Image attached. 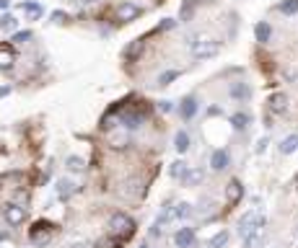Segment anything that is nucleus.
Returning a JSON list of instances; mask_svg holds the SVG:
<instances>
[{
	"mask_svg": "<svg viewBox=\"0 0 298 248\" xmlns=\"http://www.w3.org/2000/svg\"><path fill=\"white\" fill-rule=\"evenodd\" d=\"M265 222H267L265 212H259V209H251V212H247L241 220H238V235H241V238H249L251 233H262Z\"/></svg>",
	"mask_w": 298,
	"mask_h": 248,
	"instance_id": "obj_1",
	"label": "nucleus"
},
{
	"mask_svg": "<svg viewBox=\"0 0 298 248\" xmlns=\"http://www.w3.org/2000/svg\"><path fill=\"white\" fill-rule=\"evenodd\" d=\"M220 52V42L210 39V36H197L192 42V57L195 59H207V57H215Z\"/></svg>",
	"mask_w": 298,
	"mask_h": 248,
	"instance_id": "obj_2",
	"label": "nucleus"
},
{
	"mask_svg": "<svg viewBox=\"0 0 298 248\" xmlns=\"http://www.w3.org/2000/svg\"><path fill=\"white\" fill-rule=\"evenodd\" d=\"M109 228H111V233H114L117 238H130L132 233H135V220L127 217L125 212H117V215H111Z\"/></svg>",
	"mask_w": 298,
	"mask_h": 248,
	"instance_id": "obj_3",
	"label": "nucleus"
},
{
	"mask_svg": "<svg viewBox=\"0 0 298 248\" xmlns=\"http://www.w3.org/2000/svg\"><path fill=\"white\" fill-rule=\"evenodd\" d=\"M52 233H55V225L52 222H36L31 228V243L34 246H47L52 240Z\"/></svg>",
	"mask_w": 298,
	"mask_h": 248,
	"instance_id": "obj_4",
	"label": "nucleus"
},
{
	"mask_svg": "<svg viewBox=\"0 0 298 248\" xmlns=\"http://www.w3.org/2000/svg\"><path fill=\"white\" fill-rule=\"evenodd\" d=\"M117 21H122V24H130V21H135V18H140V13H143V8L140 5H135V3H130V0H125V3H119L117 5Z\"/></svg>",
	"mask_w": 298,
	"mask_h": 248,
	"instance_id": "obj_5",
	"label": "nucleus"
},
{
	"mask_svg": "<svg viewBox=\"0 0 298 248\" xmlns=\"http://www.w3.org/2000/svg\"><path fill=\"white\" fill-rule=\"evenodd\" d=\"M13 62H16V55H13L11 44H0V70H13Z\"/></svg>",
	"mask_w": 298,
	"mask_h": 248,
	"instance_id": "obj_6",
	"label": "nucleus"
},
{
	"mask_svg": "<svg viewBox=\"0 0 298 248\" xmlns=\"http://www.w3.org/2000/svg\"><path fill=\"white\" fill-rule=\"evenodd\" d=\"M5 220H8L11 225H21L26 220V209L18 207V204H8L5 207Z\"/></svg>",
	"mask_w": 298,
	"mask_h": 248,
	"instance_id": "obj_7",
	"label": "nucleus"
},
{
	"mask_svg": "<svg viewBox=\"0 0 298 248\" xmlns=\"http://www.w3.org/2000/svg\"><path fill=\"white\" fill-rule=\"evenodd\" d=\"M174 240H176L179 248H189L192 243H195V230H192V228H182L174 235Z\"/></svg>",
	"mask_w": 298,
	"mask_h": 248,
	"instance_id": "obj_8",
	"label": "nucleus"
},
{
	"mask_svg": "<svg viewBox=\"0 0 298 248\" xmlns=\"http://www.w3.org/2000/svg\"><path fill=\"white\" fill-rule=\"evenodd\" d=\"M143 47H145V39L130 42V47L125 49V59H127V62H135V59L140 57V52H143Z\"/></svg>",
	"mask_w": 298,
	"mask_h": 248,
	"instance_id": "obj_9",
	"label": "nucleus"
},
{
	"mask_svg": "<svg viewBox=\"0 0 298 248\" xmlns=\"http://www.w3.org/2000/svg\"><path fill=\"white\" fill-rule=\"evenodd\" d=\"M241 197H244V186L234 178V181H231V184L226 186V199L231 202V204H236V202L241 199Z\"/></svg>",
	"mask_w": 298,
	"mask_h": 248,
	"instance_id": "obj_10",
	"label": "nucleus"
},
{
	"mask_svg": "<svg viewBox=\"0 0 298 248\" xmlns=\"http://www.w3.org/2000/svg\"><path fill=\"white\" fill-rule=\"evenodd\" d=\"M21 11H24L31 21H36V18H39L42 13H44V8H42L39 3H34V0H24V3H21Z\"/></svg>",
	"mask_w": 298,
	"mask_h": 248,
	"instance_id": "obj_11",
	"label": "nucleus"
},
{
	"mask_svg": "<svg viewBox=\"0 0 298 248\" xmlns=\"http://www.w3.org/2000/svg\"><path fill=\"white\" fill-rule=\"evenodd\" d=\"M179 111H182V117L184 119H192L197 114V101H195V96H187V99L182 101V106H179Z\"/></svg>",
	"mask_w": 298,
	"mask_h": 248,
	"instance_id": "obj_12",
	"label": "nucleus"
},
{
	"mask_svg": "<svg viewBox=\"0 0 298 248\" xmlns=\"http://www.w3.org/2000/svg\"><path fill=\"white\" fill-rule=\"evenodd\" d=\"M270 109L275 111V114H282V111L288 109V96H285V93H275V96H270Z\"/></svg>",
	"mask_w": 298,
	"mask_h": 248,
	"instance_id": "obj_13",
	"label": "nucleus"
},
{
	"mask_svg": "<svg viewBox=\"0 0 298 248\" xmlns=\"http://www.w3.org/2000/svg\"><path fill=\"white\" fill-rule=\"evenodd\" d=\"M231 96L238 99V101H247L251 96V88L247 86V83H234V86H231Z\"/></svg>",
	"mask_w": 298,
	"mask_h": 248,
	"instance_id": "obj_14",
	"label": "nucleus"
},
{
	"mask_svg": "<svg viewBox=\"0 0 298 248\" xmlns=\"http://www.w3.org/2000/svg\"><path fill=\"white\" fill-rule=\"evenodd\" d=\"M210 165H213V171H223L228 165V153L226 150H215L213 158H210Z\"/></svg>",
	"mask_w": 298,
	"mask_h": 248,
	"instance_id": "obj_15",
	"label": "nucleus"
},
{
	"mask_svg": "<svg viewBox=\"0 0 298 248\" xmlns=\"http://www.w3.org/2000/svg\"><path fill=\"white\" fill-rule=\"evenodd\" d=\"M254 34H257V42H270V34H272V29L267 21H259V24L254 26Z\"/></svg>",
	"mask_w": 298,
	"mask_h": 248,
	"instance_id": "obj_16",
	"label": "nucleus"
},
{
	"mask_svg": "<svg viewBox=\"0 0 298 248\" xmlns=\"http://www.w3.org/2000/svg\"><path fill=\"white\" fill-rule=\"evenodd\" d=\"M57 194H60V199H70L73 194H76V184L73 181H60L57 184Z\"/></svg>",
	"mask_w": 298,
	"mask_h": 248,
	"instance_id": "obj_17",
	"label": "nucleus"
},
{
	"mask_svg": "<svg viewBox=\"0 0 298 248\" xmlns=\"http://www.w3.org/2000/svg\"><path fill=\"white\" fill-rule=\"evenodd\" d=\"M296 150H298V137H296V134H290V137L282 140V145H280L282 155H290V153H296Z\"/></svg>",
	"mask_w": 298,
	"mask_h": 248,
	"instance_id": "obj_18",
	"label": "nucleus"
},
{
	"mask_svg": "<svg viewBox=\"0 0 298 248\" xmlns=\"http://www.w3.org/2000/svg\"><path fill=\"white\" fill-rule=\"evenodd\" d=\"M169 176H171V178H184V176H187V165H184L182 160L171 163V168H169Z\"/></svg>",
	"mask_w": 298,
	"mask_h": 248,
	"instance_id": "obj_19",
	"label": "nucleus"
},
{
	"mask_svg": "<svg viewBox=\"0 0 298 248\" xmlns=\"http://www.w3.org/2000/svg\"><path fill=\"white\" fill-rule=\"evenodd\" d=\"M189 215H192V207L187 204V202H182V204L174 207V220H187Z\"/></svg>",
	"mask_w": 298,
	"mask_h": 248,
	"instance_id": "obj_20",
	"label": "nucleus"
},
{
	"mask_svg": "<svg viewBox=\"0 0 298 248\" xmlns=\"http://www.w3.org/2000/svg\"><path fill=\"white\" fill-rule=\"evenodd\" d=\"M176 150H179V153H187V150H189V134L187 132H176Z\"/></svg>",
	"mask_w": 298,
	"mask_h": 248,
	"instance_id": "obj_21",
	"label": "nucleus"
},
{
	"mask_svg": "<svg viewBox=\"0 0 298 248\" xmlns=\"http://www.w3.org/2000/svg\"><path fill=\"white\" fill-rule=\"evenodd\" d=\"M176 78H179V70H166V73H161V75H158V86H161V88H166L169 83H174Z\"/></svg>",
	"mask_w": 298,
	"mask_h": 248,
	"instance_id": "obj_22",
	"label": "nucleus"
},
{
	"mask_svg": "<svg viewBox=\"0 0 298 248\" xmlns=\"http://www.w3.org/2000/svg\"><path fill=\"white\" fill-rule=\"evenodd\" d=\"M65 165H68V171H73V174H80V171H83V160H80L78 155H70L68 160H65Z\"/></svg>",
	"mask_w": 298,
	"mask_h": 248,
	"instance_id": "obj_23",
	"label": "nucleus"
},
{
	"mask_svg": "<svg viewBox=\"0 0 298 248\" xmlns=\"http://www.w3.org/2000/svg\"><path fill=\"white\" fill-rule=\"evenodd\" d=\"M226 243H228V233H226V230H220L218 235H213V238H210V243H207V246H210V248H223Z\"/></svg>",
	"mask_w": 298,
	"mask_h": 248,
	"instance_id": "obj_24",
	"label": "nucleus"
},
{
	"mask_svg": "<svg viewBox=\"0 0 298 248\" xmlns=\"http://www.w3.org/2000/svg\"><path fill=\"white\" fill-rule=\"evenodd\" d=\"M280 13L282 16H293V13H298V0H285V3H280Z\"/></svg>",
	"mask_w": 298,
	"mask_h": 248,
	"instance_id": "obj_25",
	"label": "nucleus"
},
{
	"mask_svg": "<svg viewBox=\"0 0 298 248\" xmlns=\"http://www.w3.org/2000/svg\"><path fill=\"white\" fill-rule=\"evenodd\" d=\"M16 24L18 21L11 16V13H3V16H0V29H3V31H11V29H16Z\"/></svg>",
	"mask_w": 298,
	"mask_h": 248,
	"instance_id": "obj_26",
	"label": "nucleus"
},
{
	"mask_svg": "<svg viewBox=\"0 0 298 248\" xmlns=\"http://www.w3.org/2000/svg\"><path fill=\"white\" fill-rule=\"evenodd\" d=\"M184 178H187L189 186H195V184H200L205 178V174H203V168H195V171H187V176H184Z\"/></svg>",
	"mask_w": 298,
	"mask_h": 248,
	"instance_id": "obj_27",
	"label": "nucleus"
},
{
	"mask_svg": "<svg viewBox=\"0 0 298 248\" xmlns=\"http://www.w3.org/2000/svg\"><path fill=\"white\" fill-rule=\"evenodd\" d=\"M96 248H122V238H101Z\"/></svg>",
	"mask_w": 298,
	"mask_h": 248,
	"instance_id": "obj_28",
	"label": "nucleus"
},
{
	"mask_svg": "<svg viewBox=\"0 0 298 248\" xmlns=\"http://www.w3.org/2000/svg\"><path fill=\"white\" fill-rule=\"evenodd\" d=\"M244 246L247 248H262V233H251L249 238H244Z\"/></svg>",
	"mask_w": 298,
	"mask_h": 248,
	"instance_id": "obj_29",
	"label": "nucleus"
},
{
	"mask_svg": "<svg viewBox=\"0 0 298 248\" xmlns=\"http://www.w3.org/2000/svg\"><path fill=\"white\" fill-rule=\"evenodd\" d=\"M231 124H234L236 130H244V127L249 124V117L247 114H234V117H231Z\"/></svg>",
	"mask_w": 298,
	"mask_h": 248,
	"instance_id": "obj_30",
	"label": "nucleus"
},
{
	"mask_svg": "<svg viewBox=\"0 0 298 248\" xmlns=\"http://www.w3.org/2000/svg\"><path fill=\"white\" fill-rule=\"evenodd\" d=\"M109 140H111V147H125V142H127L125 134H109Z\"/></svg>",
	"mask_w": 298,
	"mask_h": 248,
	"instance_id": "obj_31",
	"label": "nucleus"
},
{
	"mask_svg": "<svg viewBox=\"0 0 298 248\" xmlns=\"http://www.w3.org/2000/svg\"><path fill=\"white\" fill-rule=\"evenodd\" d=\"M31 36H34L31 31H18L16 36H13V42H18V44H24L26 39H31Z\"/></svg>",
	"mask_w": 298,
	"mask_h": 248,
	"instance_id": "obj_32",
	"label": "nucleus"
},
{
	"mask_svg": "<svg viewBox=\"0 0 298 248\" xmlns=\"http://www.w3.org/2000/svg\"><path fill=\"white\" fill-rule=\"evenodd\" d=\"M65 21H68V16H65L63 11H55V13H52V24H65Z\"/></svg>",
	"mask_w": 298,
	"mask_h": 248,
	"instance_id": "obj_33",
	"label": "nucleus"
},
{
	"mask_svg": "<svg viewBox=\"0 0 298 248\" xmlns=\"http://www.w3.org/2000/svg\"><path fill=\"white\" fill-rule=\"evenodd\" d=\"M158 109L161 111H171V109H174V103H171V101H158Z\"/></svg>",
	"mask_w": 298,
	"mask_h": 248,
	"instance_id": "obj_34",
	"label": "nucleus"
},
{
	"mask_svg": "<svg viewBox=\"0 0 298 248\" xmlns=\"http://www.w3.org/2000/svg\"><path fill=\"white\" fill-rule=\"evenodd\" d=\"M267 150V140H259V145H257V153H265Z\"/></svg>",
	"mask_w": 298,
	"mask_h": 248,
	"instance_id": "obj_35",
	"label": "nucleus"
},
{
	"mask_svg": "<svg viewBox=\"0 0 298 248\" xmlns=\"http://www.w3.org/2000/svg\"><path fill=\"white\" fill-rule=\"evenodd\" d=\"M11 93V86H5V88H0V99H3V96H8Z\"/></svg>",
	"mask_w": 298,
	"mask_h": 248,
	"instance_id": "obj_36",
	"label": "nucleus"
},
{
	"mask_svg": "<svg viewBox=\"0 0 298 248\" xmlns=\"http://www.w3.org/2000/svg\"><path fill=\"white\" fill-rule=\"evenodd\" d=\"M99 0H83V5H96Z\"/></svg>",
	"mask_w": 298,
	"mask_h": 248,
	"instance_id": "obj_37",
	"label": "nucleus"
},
{
	"mask_svg": "<svg viewBox=\"0 0 298 248\" xmlns=\"http://www.w3.org/2000/svg\"><path fill=\"white\" fill-rule=\"evenodd\" d=\"M0 8H3V11L8 8V0H0Z\"/></svg>",
	"mask_w": 298,
	"mask_h": 248,
	"instance_id": "obj_38",
	"label": "nucleus"
},
{
	"mask_svg": "<svg viewBox=\"0 0 298 248\" xmlns=\"http://www.w3.org/2000/svg\"><path fill=\"white\" fill-rule=\"evenodd\" d=\"M73 248H86V246H80V243H78V246H73Z\"/></svg>",
	"mask_w": 298,
	"mask_h": 248,
	"instance_id": "obj_39",
	"label": "nucleus"
},
{
	"mask_svg": "<svg viewBox=\"0 0 298 248\" xmlns=\"http://www.w3.org/2000/svg\"><path fill=\"white\" fill-rule=\"evenodd\" d=\"M143 248H148V246H143Z\"/></svg>",
	"mask_w": 298,
	"mask_h": 248,
	"instance_id": "obj_40",
	"label": "nucleus"
}]
</instances>
